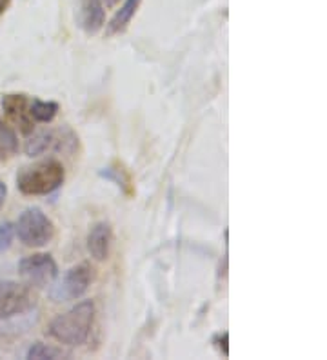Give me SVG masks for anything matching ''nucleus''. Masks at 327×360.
<instances>
[{"label": "nucleus", "mask_w": 327, "mask_h": 360, "mask_svg": "<svg viewBox=\"0 0 327 360\" xmlns=\"http://www.w3.org/2000/svg\"><path fill=\"white\" fill-rule=\"evenodd\" d=\"M6 195H8V188H6V184L0 180V210H2V206H4L6 202Z\"/></svg>", "instance_id": "nucleus-18"}, {"label": "nucleus", "mask_w": 327, "mask_h": 360, "mask_svg": "<svg viewBox=\"0 0 327 360\" xmlns=\"http://www.w3.org/2000/svg\"><path fill=\"white\" fill-rule=\"evenodd\" d=\"M98 175H101L102 179L115 182V186L122 189L127 197H131V195H133V180H131L129 172H127L122 164H118V162L111 164L109 167L101 169V172H98Z\"/></svg>", "instance_id": "nucleus-12"}, {"label": "nucleus", "mask_w": 327, "mask_h": 360, "mask_svg": "<svg viewBox=\"0 0 327 360\" xmlns=\"http://www.w3.org/2000/svg\"><path fill=\"white\" fill-rule=\"evenodd\" d=\"M2 110L6 111L9 119L13 120L24 135L33 133L35 120L30 115V98L24 93H8L2 97Z\"/></svg>", "instance_id": "nucleus-8"}, {"label": "nucleus", "mask_w": 327, "mask_h": 360, "mask_svg": "<svg viewBox=\"0 0 327 360\" xmlns=\"http://www.w3.org/2000/svg\"><path fill=\"white\" fill-rule=\"evenodd\" d=\"M142 0H126L122 4V8L118 9L117 13L113 15V18L109 20L108 24V35H117V33H124L127 30V26L131 24L133 17L139 11Z\"/></svg>", "instance_id": "nucleus-11"}, {"label": "nucleus", "mask_w": 327, "mask_h": 360, "mask_svg": "<svg viewBox=\"0 0 327 360\" xmlns=\"http://www.w3.org/2000/svg\"><path fill=\"white\" fill-rule=\"evenodd\" d=\"M95 321V302L82 300L70 311L60 313L49 324V335L65 346H82L91 333Z\"/></svg>", "instance_id": "nucleus-1"}, {"label": "nucleus", "mask_w": 327, "mask_h": 360, "mask_svg": "<svg viewBox=\"0 0 327 360\" xmlns=\"http://www.w3.org/2000/svg\"><path fill=\"white\" fill-rule=\"evenodd\" d=\"M65 180V169L55 158L40 160L31 166H24L17 173V188L27 197H39L57 191Z\"/></svg>", "instance_id": "nucleus-2"}, {"label": "nucleus", "mask_w": 327, "mask_h": 360, "mask_svg": "<svg viewBox=\"0 0 327 360\" xmlns=\"http://www.w3.org/2000/svg\"><path fill=\"white\" fill-rule=\"evenodd\" d=\"M13 235L15 228L9 222L0 224V253H4L6 250L11 248V244H13Z\"/></svg>", "instance_id": "nucleus-16"}, {"label": "nucleus", "mask_w": 327, "mask_h": 360, "mask_svg": "<svg viewBox=\"0 0 327 360\" xmlns=\"http://www.w3.org/2000/svg\"><path fill=\"white\" fill-rule=\"evenodd\" d=\"M18 275L30 288H48L58 275V266L49 253H35L18 262Z\"/></svg>", "instance_id": "nucleus-7"}, {"label": "nucleus", "mask_w": 327, "mask_h": 360, "mask_svg": "<svg viewBox=\"0 0 327 360\" xmlns=\"http://www.w3.org/2000/svg\"><path fill=\"white\" fill-rule=\"evenodd\" d=\"M58 113V104L53 101L30 102V115L35 122H51Z\"/></svg>", "instance_id": "nucleus-14"}, {"label": "nucleus", "mask_w": 327, "mask_h": 360, "mask_svg": "<svg viewBox=\"0 0 327 360\" xmlns=\"http://www.w3.org/2000/svg\"><path fill=\"white\" fill-rule=\"evenodd\" d=\"M217 342H218V349L222 352V355L224 356L229 355V346H227V344H229V333H227V331H224L222 335H218Z\"/></svg>", "instance_id": "nucleus-17"}, {"label": "nucleus", "mask_w": 327, "mask_h": 360, "mask_svg": "<svg viewBox=\"0 0 327 360\" xmlns=\"http://www.w3.org/2000/svg\"><path fill=\"white\" fill-rule=\"evenodd\" d=\"M18 153V136L15 129L0 119V160Z\"/></svg>", "instance_id": "nucleus-13"}, {"label": "nucleus", "mask_w": 327, "mask_h": 360, "mask_svg": "<svg viewBox=\"0 0 327 360\" xmlns=\"http://www.w3.org/2000/svg\"><path fill=\"white\" fill-rule=\"evenodd\" d=\"M8 6H9V0H0V15L4 13L6 9H8Z\"/></svg>", "instance_id": "nucleus-19"}, {"label": "nucleus", "mask_w": 327, "mask_h": 360, "mask_svg": "<svg viewBox=\"0 0 327 360\" xmlns=\"http://www.w3.org/2000/svg\"><path fill=\"white\" fill-rule=\"evenodd\" d=\"M15 233L24 246L44 248L55 237V224L40 207H27L18 217Z\"/></svg>", "instance_id": "nucleus-3"}, {"label": "nucleus", "mask_w": 327, "mask_h": 360, "mask_svg": "<svg viewBox=\"0 0 327 360\" xmlns=\"http://www.w3.org/2000/svg\"><path fill=\"white\" fill-rule=\"evenodd\" d=\"M64 356H70L65 352L58 349V347H53L48 346V344L44 342H35L33 346L27 349L26 353V359H35V360H44V359H51V360H57V359H64Z\"/></svg>", "instance_id": "nucleus-15"}, {"label": "nucleus", "mask_w": 327, "mask_h": 360, "mask_svg": "<svg viewBox=\"0 0 327 360\" xmlns=\"http://www.w3.org/2000/svg\"><path fill=\"white\" fill-rule=\"evenodd\" d=\"M77 146H79V136L71 129H44V131L33 133V136L26 142V155L39 157L48 151L71 155L77 150Z\"/></svg>", "instance_id": "nucleus-5"}, {"label": "nucleus", "mask_w": 327, "mask_h": 360, "mask_svg": "<svg viewBox=\"0 0 327 360\" xmlns=\"http://www.w3.org/2000/svg\"><path fill=\"white\" fill-rule=\"evenodd\" d=\"M117 2H118V0H102V4H105V6H108V8L115 6V4H117Z\"/></svg>", "instance_id": "nucleus-20"}, {"label": "nucleus", "mask_w": 327, "mask_h": 360, "mask_svg": "<svg viewBox=\"0 0 327 360\" xmlns=\"http://www.w3.org/2000/svg\"><path fill=\"white\" fill-rule=\"evenodd\" d=\"M111 242H113V229L108 222H96L87 235V251L98 262H104L109 257L111 250Z\"/></svg>", "instance_id": "nucleus-9"}, {"label": "nucleus", "mask_w": 327, "mask_h": 360, "mask_svg": "<svg viewBox=\"0 0 327 360\" xmlns=\"http://www.w3.org/2000/svg\"><path fill=\"white\" fill-rule=\"evenodd\" d=\"M37 302L33 288L20 282H0V321L27 313Z\"/></svg>", "instance_id": "nucleus-6"}, {"label": "nucleus", "mask_w": 327, "mask_h": 360, "mask_svg": "<svg viewBox=\"0 0 327 360\" xmlns=\"http://www.w3.org/2000/svg\"><path fill=\"white\" fill-rule=\"evenodd\" d=\"M93 271L89 262H80L65 271L64 277L51 285L49 290V299L53 302H71V300L80 299L93 282Z\"/></svg>", "instance_id": "nucleus-4"}, {"label": "nucleus", "mask_w": 327, "mask_h": 360, "mask_svg": "<svg viewBox=\"0 0 327 360\" xmlns=\"http://www.w3.org/2000/svg\"><path fill=\"white\" fill-rule=\"evenodd\" d=\"M80 27L87 35H96L105 24V9L102 0H80Z\"/></svg>", "instance_id": "nucleus-10"}]
</instances>
